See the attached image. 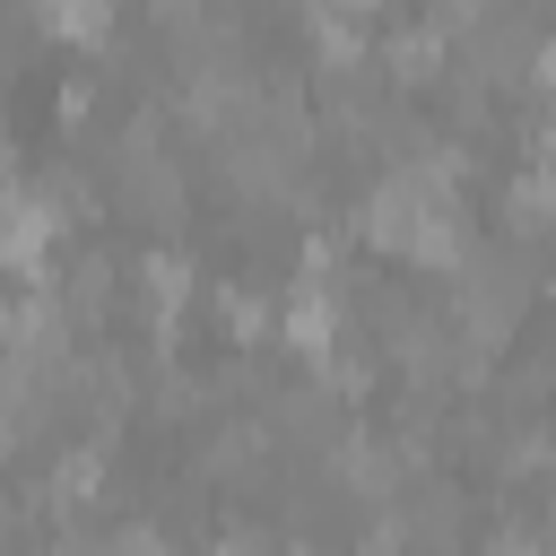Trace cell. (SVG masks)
Segmentation results:
<instances>
[{"mask_svg":"<svg viewBox=\"0 0 556 556\" xmlns=\"http://www.w3.org/2000/svg\"><path fill=\"white\" fill-rule=\"evenodd\" d=\"M52 26H61V35H104V26H113V17H104V9H61V17H52Z\"/></svg>","mask_w":556,"mask_h":556,"instance_id":"cell-1","label":"cell"}]
</instances>
